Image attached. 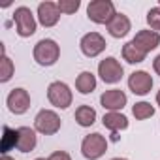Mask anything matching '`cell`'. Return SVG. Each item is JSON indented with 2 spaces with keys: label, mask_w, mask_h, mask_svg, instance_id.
<instances>
[{
  "label": "cell",
  "mask_w": 160,
  "mask_h": 160,
  "mask_svg": "<svg viewBox=\"0 0 160 160\" xmlns=\"http://www.w3.org/2000/svg\"><path fill=\"white\" fill-rule=\"evenodd\" d=\"M13 72H15L13 60L6 55V49L2 47V60H0V83H8L10 79L13 77Z\"/></svg>",
  "instance_id": "ffe728a7"
},
{
  "label": "cell",
  "mask_w": 160,
  "mask_h": 160,
  "mask_svg": "<svg viewBox=\"0 0 160 160\" xmlns=\"http://www.w3.org/2000/svg\"><path fill=\"white\" fill-rule=\"evenodd\" d=\"M62 126V121L53 109H40L34 117V130L43 136H55Z\"/></svg>",
  "instance_id": "3957f363"
},
{
  "label": "cell",
  "mask_w": 160,
  "mask_h": 160,
  "mask_svg": "<svg viewBox=\"0 0 160 160\" xmlns=\"http://www.w3.org/2000/svg\"><path fill=\"white\" fill-rule=\"evenodd\" d=\"M75 122L81 126V128H89V126H92L94 122H96V109L94 108H91V106H79L77 109H75Z\"/></svg>",
  "instance_id": "ac0fdd59"
},
{
  "label": "cell",
  "mask_w": 160,
  "mask_h": 160,
  "mask_svg": "<svg viewBox=\"0 0 160 160\" xmlns=\"http://www.w3.org/2000/svg\"><path fill=\"white\" fill-rule=\"evenodd\" d=\"M130 30H132V23H130L128 15H124V13H119V12H117V15L108 23V32H109L111 38L121 40V38L128 36Z\"/></svg>",
  "instance_id": "5bb4252c"
},
{
  "label": "cell",
  "mask_w": 160,
  "mask_h": 160,
  "mask_svg": "<svg viewBox=\"0 0 160 160\" xmlns=\"http://www.w3.org/2000/svg\"><path fill=\"white\" fill-rule=\"evenodd\" d=\"M106 151H108V139L98 132L85 136L81 141V154L87 160H98L106 154Z\"/></svg>",
  "instance_id": "5b68a950"
},
{
  "label": "cell",
  "mask_w": 160,
  "mask_h": 160,
  "mask_svg": "<svg viewBox=\"0 0 160 160\" xmlns=\"http://www.w3.org/2000/svg\"><path fill=\"white\" fill-rule=\"evenodd\" d=\"M13 23H15V32L21 38H30L36 32V27H38L32 10L27 8V6L15 8V12H13Z\"/></svg>",
  "instance_id": "277c9868"
},
{
  "label": "cell",
  "mask_w": 160,
  "mask_h": 160,
  "mask_svg": "<svg viewBox=\"0 0 160 160\" xmlns=\"http://www.w3.org/2000/svg\"><path fill=\"white\" fill-rule=\"evenodd\" d=\"M34 160H47V158H34Z\"/></svg>",
  "instance_id": "f1b7e54d"
},
{
  "label": "cell",
  "mask_w": 160,
  "mask_h": 160,
  "mask_svg": "<svg viewBox=\"0 0 160 160\" xmlns=\"http://www.w3.org/2000/svg\"><path fill=\"white\" fill-rule=\"evenodd\" d=\"M132 42L147 55V53L154 51V49L160 45V34L154 32V30H151V28H145V30L136 32V36L132 38Z\"/></svg>",
  "instance_id": "4fadbf2b"
},
{
  "label": "cell",
  "mask_w": 160,
  "mask_h": 160,
  "mask_svg": "<svg viewBox=\"0 0 160 160\" xmlns=\"http://www.w3.org/2000/svg\"><path fill=\"white\" fill-rule=\"evenodd\" d=\"M156 104H158V108H160V89H158V92H156Z\"/></svg>",
  "instance_id": "4316f807"
},
{
  "label": "cell",
  "mask_w": 160,
  "mask_h": 160,
  "mask_svg": "<svg viewBox=\"0 0 160 160\" xmlns=\"http://www.w3.org/2000/svg\"><path fill=\"white\" fill-rule=\"evenodd\" d=\"M6 106H8V109H10L13 115H23V113H27L28 108H30V94H28V91L23 89V87L13 89V91L8 94V98H6Z\"/></svg>",
  "instance_id": "30bf717a"
},
{
  "label": "cell",
  "mask_w": 160,
  "mask_h": 160,
  "mask_svg": "<svg viewBox=\"0 0 160 160\" xmlns=\"http://www.w3.org/2000/svg\"><path fill=\"white\" fill-rule=\"evenodd\" d=\"M0 160H15V158L10 156V154H2V158H0Z\"/></svg>",
  "instance_id": "484cf974"
},
{
  "label": "cell",
  "mask_w": 160,
  "mask_h": 160,
  "mask_svg": "<svg viewBox=\"0 0 160 160\" xmlns=\"http://www.w3.org/2000/svg\"><path fill=\"white\" fill-rule=\"evenodd\" d=\"M132 115H134L138 121L151 119V117L154 115V106H151L149 102H136L134 108H132Z\"/></svg>",
  "instance_id": "44dd1931"
},
{
  "label": "cell",
  "mask_w": 160,
  "mask_h": 160,
  "mask_svg": "<svg viewBox=\"0 0 160 160\" xmlns=\"http://www.w3.org/2000/svg\"><path fill=\"white\" fill-rule=\"evenodd\" d=\"M47 100L51 106H55L58 109H68L72 106L73 94H72V89L64 81H53L47 87Z\"/></svg>",
  "instance_id": "8992f818"
},
{
  "label": "cell",
  "mask_w": 160,
  "mask_h": 160,
  "mask_svg": "<svg viewBox=\"0 0 160 160\" xmlns=\"http://www.w3.org/2000/svg\"><path fill=\"white\" fill-rule=\"evenodd\" d=\"M32 57L40 66H45V68L53 66V64H57V60L60 57V45L51 38H43L34 45Z\"/></svg>",
  "instance_id": "6da1fadb"
},
{
  "label": "cell",
  "mask_w": 160,
  "mask_h": 160,
  "mask_svg": "<svg viewBox=\"0 0 160 160\" xmlns=\"http://www.w3.org/2000/svg\"><path fill=\"white\" fill-rule=\"evenodd\" d=\"M126 102H128V96L121 89H109V91L102 92V96H100V104L108 111H121L126 106Z\"/></svg>",
  "instance_id": "7c38bea8"
},
{
  "label": "cell",
  "mask_w": 160,
  "mask_h": 160,
  "mask_svg": "<svg viewBox=\"0 0 160 160\" xmlns=\"http://www.w3.org/2000/svg\"><path fill=\"white\" fill-rule=\"evenodd\" d=\"M47 160H72V156L66 151H55L47 156Z\"/></svg>",
  "instance_id": "cb8c5ba5"
},
{
  "label": "cell",
  "mask_w": 160,
  "mask_h": 160,
  "mask_svg": "<svg viewBox=\"0 0 160 160\" xmlns=\"http://www.w3.org/2000/svg\"><path fill=\"white\" fill-rule=\"evenodd\" d=\"M102 124L108 128V130H111L113 134H117V132H121V130H126L128 128V117L124 115V113H121V111H108L104 117H102Z\"/></svg>",
  "instance_id": "2e32d148"
},
{
  "label": "cell",
  "mask_w": 160,
  "mask_h": 160,
  "mask_svg": "<svg viewBox=\"0 0 160 160\" xmlns=\"http://www.w3.org/2000/svg\"><path fill=\"white\" fill-rule=\"evenodd\" d=\"M152 85H154L152 77H151V73L145 72V70H136V72H132L130 77H128V89H130L134 94H138V96L149 94L151 89H152Z\"/></svg>",
  "instance_id": "9c48e42d"
},
{
  "label": "cell",
  "mask_w": 160,
  "mask_h": 160,
  "mask_svg": "<svg viewBox=\"0 0 160 160\" xmlns=\"http://www.w3.org/2000/svg\"><path fill=\"white\" fill-rule=\"evenodd\" d=\"M145 57H147V55H145L132 40L122 45V58H124L128 64H139V62L145 60Z\"/></svg>",
  "instance_id": "d6986e66"
},
{
  "label": "cell",
  "mask_w": 160,
  "mask_h": 160,
  "mask_svg": "<svg viewBox=\"0 0 160 160\" xmlns=\"http://www.w3.org/2000/svg\"><path fill=\"white\" fill-rule=\"evenodd\" d=\"M60 15H62V13H60L57 2H49V0H45V2H40V4H38V13H36V17H38V21H40L42 27H45V28L55 27V25L58 23Z\"/></svg>",
  "instance_id": "8fae6325"
},
{
  "label": "cell",
  "mask_w": 160,
  "mask_h": 160,
  "mask_svg": "<svg viewBox=\"0 0 160 160\" xmlns=\"http://www.w3.org/2000/svg\"><path fill=\"white\" fill-rule=\"evenodd\" d=\"M117 15V10H115V4L111 0H92L87 6V17L96 23V25H106Z\"/></svg>",
  "instance_id": "7a4b0ae2"
},
{
  "label": "cell",
  "mask_w": 160,
  "mask_h": 160,
  "mask_svg": "<svg viewBox=\"0 0 160 160\" xmlns=\"http://www.w3.org/2000/svg\"><path fill=\"white\" fill-rule=\"evenodd\" d=\"M158 6H160V0H158Z\"/></svg>",
  "instance_id": "f546056e"
},
{
  "label": "cell",
  "mask_w": 160,
  "mask_h": 160,
  "mask_svg": "<svg viewBox=\"0 0 160 160\" xmlns=\"http://www.w3.org/2000/svg\"><path fill=\"white\" fill-rule=\"evenodd\" d=\"M57 4H58L60 13H64V15L75 13V12L79 10V6H81V2H79V0H58Z\"/></svg>",
  "instance_id": "603a6c76"
},
{
  "label": "cell",
  "mask_w": 160,
  "mask_h": 160,
  "mask_svg": "<svg viewBox=\"0 0 160 160\" xmlns=\"http://www.w3.org/2000/svg\"><path fill=\"white\" fill-rule=\"evenodd\" d=\"M111 160H128V158H124V156H115V158H111Z\"/></svg>",
  "instance_id": "83f0119b"
},
{
  "label": "cell",
  "mask_w": 160,
  "mask_h": 160,
  "mask_svg": "<svg viewBox=\"0 0 160 160\" xmlns=\"http://www.w3.org/2000/svg\"><path fill=\"white\" fill-rule=\"evenodd\" d=\"M147 25H149L151 30H154V32L160 34V6L151 8L147 12Z\"/></svg>",
  "instance_id": "7402d4cb"
},
{
  "label": "cell",
  "mask_w": 160,
  "mask_h": 160,
  "mask_svg": "<svg viewBox=\"0 0 160 160\" xmlns=\"http://www.w3.org/2000/svg\"><path fill=\"white\" fill-rule=\"evenodd\" d=\"M152 70L156 72V75L160 77V55H156L154 57V60H152Z\"/></svg>",
  "instance_id": "d4e9b609"
},
{
  "label": "cell",
  "mask_w": 160,
  "mask_h": 160,
  "mask_svg": "<svg viewBox=\"0 0 160 160\" xmlns=\"http://www.w3.org/2000/svg\"><path fill=\"white\" fill-rule=\"evenodd\" d=\"M98 75H100V79H102L104 83L115 85V83H119L121 79H122L124 68H122V64L115 57H106L98 64Z\"/></svg>",
  "instance_id": "52a82bcc"
},
{
  "label": "cell",
  "mask_w": 160,
  "mask_h": 160,
  "mask_svg": "<svg viewBox=\"0 0 160 160\" xmlns=\"http://www.w3.org/2000/svg\"><path fill=\"white\" fill-rule=\"evenodd\" d=\"M96 85H98L96 75L92 72H89V70L81 72L75 77V91L79 94H91L92 91H96Z\"/></svg>",
  "instance_id": "e0dca14e"
},
{
  "label": "cell",
  "mask_w": 160,
  "mask_h": 160,
  "mask_svg": "<svg viewBox=\"0 0 160 160\" xmlns=\"http://www.w3.org/2000/svg\"><path fill=\"white\" fill-rule=\"evenodd\" d=\"M108 43H106V38L100 34V32H87L81 40H79V49L81 53L89 58H94L98 55H102L106 51Z\"/></svg>",
  "instance_id": "ba28073f"
},
{
  "label": "cell",
  "mask_w": 160,
  "mask_h": 160,
  "mask_svg": "<svg viewBox=\"0 0 160 160\" xmlns=\"http://www.w3.org/2000/svg\"><path fill=\"white\" fill-rule=\"evenodd\" d=\"M38 145V136H36V130L30 128V126H19L17 128V149L21 152H30L34 151Z\"/></svg>",
  "instance_id": "9a60e30c"
}]
</instances>
